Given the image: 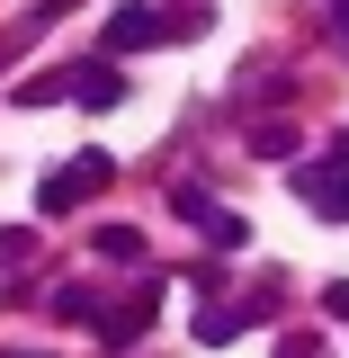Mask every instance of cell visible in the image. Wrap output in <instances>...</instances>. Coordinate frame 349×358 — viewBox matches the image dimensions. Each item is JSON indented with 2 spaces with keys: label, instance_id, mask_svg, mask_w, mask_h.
<instances>
[{
  "label": "cell",
  "instance_id": "cell-8",
  "mask_svg": "<svg viewBox=\"0 0 349 358\" xmlns=\"http://www.w3.org/2000/svg\"><path fill=\"white\" fill-rule=\"evenodd\" d=\"M242 322H251V313H233V305H206V313H197V341H206V350H224V341H233Z\"/></svg>",
  "mask_w": 349,
  "mask_h": 358
},
{
  "label": "cell",
  "instance_id": "cell-4",
  "mask_svg": "<svg viewBox=\"0 0 349 358\" xmlns=\"http://www.w3.org/2000/svg\"><path fill=\"white\" fill-rule=\"evenodd\" d=\"M143 322H152V287H143L134 305H117L108 322H99V350H134V341H143Z\"/></svg>",
  "mask_w": 349,
  "mask_h": 358
},
{
  "label": "cell",
  "instance_id": "cell-7",
  "mask_svg": "<svg viewBox=\"0 0 349 358\" xmlns=\"http://www.w3.org/2000/svg\"><path fill=\"white\" fill-rule=\"evenodd\" d=\"M45 99H72V72H36V81L9 90V108H45Z\"/></svg>",
  "mask_w": 349,
  "mask_h": 358
},
{
  "label": "cell",
  "instance_id": "cell-11",
  "mask_svg": "<svg viewBox=\"0 0 349 358\" xmlns=\"http://www.w3.org/2000/svg\"><path fill=\"white\" fill-rule=\"evenodd\" d=\"M27 251H36V233H18V224H9V233H0V268H18Z\"/></svg>",
  "mask_w": 349,
  "mask_h": 358
},
{
  "label": "cell",
  "instance_id": "cell-3",
  "mask_svg": "<svg viewBox=\"0 0 349 358\" xmlns=\"http://www.w3.org/2000/svg\"><path fill=\"white\" fill-rule=\"evenodd\" d=\"M296 197H305L313 215H349V171H332V162L322 171H296Z\"/></svg>",
  "mask_w": 349,
  "mask_h": 358
},
{
  "label": "cell",
  "instance_id": "cell-5",
  "mask_svg": "<svg viewBox=\"0 0 349 358\" xmlns=\"http://www.w3.org/2000/svg\"><path fill=\"white\" fill-rule=\"evenodd\" d=\"M72 99H81V108H117V99H126L117 63H72Z\"/></svg>",
  "mask_w": 349,
  "mask_h": 358
},
{
  "label": "cell",
  "instance_id": "cell-2",
  "mask_svg": "<svg viewBox=\"0 0 349 358\" xmlns=\"http://www.w3.org/2000/svg\"><path fill=\"white\" fill-rule=\"evenodd\" d=\"M143 45H171V18L143 9V0H126V9L108 18V54H143Z\"/></svg>",
  "mask_w": 349,
  "mask_h": 358
},
{
  "label": "cell",
  "instance_id": "cell-10",
  "mask_svg": "<svg viewBox=\"0 0 349 358\" xmlns=\"http://www.w3.org/2000/svg\"><path fill=\"white\" fill-rule=\"evenodd\" d=\"M54 313H72V322H90V313H99V296H90V287H63V296H54Z\"/></svg>",
  "mask_w": 349,
  "mask_h": 358
},
{
  "label": "cell",
  "instance_id": "cell-13",
  "mask_svg": "<svg viewBox=\"0 0 349 358\" xmlns=\"http://www.w3.org/2000/svg\"><path fill=\"white\" fill-rule=\"evenodd\" d=\"M278 358H322V341H305V331H296V341H287Z\"/></svg>",
  "mask_w": 349,
  "mask_h": 358
},
{
  "label": "cell",
  "instance_id": "cell-6",
  "mask_svg": "<svg viewBox=\"0 0 349 358\" xmlns=\"http://www.w3.org/2000/svg\"><path fill=\"white\" fill-rule=\"evenodd\" d=\"M90 251H99V260H143V233H134V224H99V242H90Z\"/></svg>",
  "mask_w": 349,
  "mask_h": 358
},
{
  "label": "cell",
  "instance_id": "cell-14",
  "mask_svg": "<svg viewBox=\"0 0 349 358\" xmlns=\"http://www.w3.org/2000/svg\"><path fill=\"white\" fill-rule=\"evenodd\" d=\"M332 36H341V54H349V0H341V9H332Z\"/></svg>",
  "mask_w": 349,
  "mask_h": 358
},
{
  "label": "cell",
  "instance_id": "cell-1",
  "mask_svg": "<svg viewBox=\"0 0 349 358\" xmlns=\"http://www.w3.org/2000/svg\"><path fill=\"white\" fill-rule=\"evenodd\" d=\"M108 179H117V162H108V152H72V162L36 188V206H45V215H72V206H81V197H99Z\"/></svg>",
  "mask_w": 349,
  "mask_h": 358
},
{
  "label": "cell",
  "instance_id": "cell-12",
  "mask_svg": "<svg viewBox=\"0 0 349 358\" xmlns=\"http://www.w3.org/2000/svg\"><path fill=\"white\" fill-rule=\"evenodd\" d=\"M322 313H332V322H349V278H341V287H322Z\"/></svg>",
  "mask_w": 349,
  "mask_h": 358
},
{
  "label": "cell",
  "instance_id": "cell-9",
  "mask_svg": "<svg viewBox=\"0 0 349 358\" xmlns=\"http://www.w3.org/2000/svg\"><path fill=\"white\" fill-rule=\"evenodd\" d=\"M251 152H269V162H278V152H296V126H287V117H278V126H260V134H251Z\"/></svg>",
  "mask_w": 349,
  "mask_h": 358
}]
</instances>
